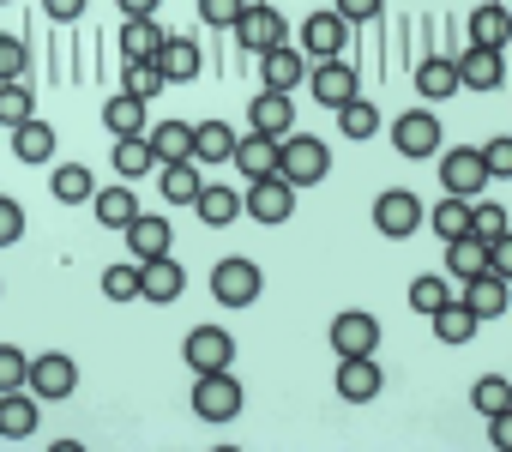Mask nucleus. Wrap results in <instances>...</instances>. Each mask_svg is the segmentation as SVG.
Returning a JSON list of instances; mask_svg holds the SVG:
<instances>
[{"label":"nucleus","mask_w":512,"mask_h":452,"mask_svg":"<svg viewBox=\"0 0 512 452\" xmlns=\"http://www.w3.org/2000/svg\"><path fill=\"white\" fill-rule=\"evenodd\" d=\"M278 175H284L290 187L326 181V175H332V145H326L320 133H284V139H278Z\"/></svg>","instance_id":"nucleus-1"},{"label":"nucleus","mask_w":512,"mask_h":452,"mask_svg":"<svg viewBox=\"0 0 512 452\" xmlns=\"http://www.w3.org/2000/svg\"><path fill=\"white\" fill-rule=\"evenodd\" d=\"M241 404H247V392H241V380H235L229 368L193 374V416H199V422H235Z\"/></svg>","instance_id":"nucleus-2"},{"label":"nucleus","mask_w":512,"mask_h":452,"mask_svg":"<svg viewBox=\"0 0 512 452\" xmlns=\"http://www.w3.org/2000/svg\"><path fill=\"white\" fill-rule=\"evenodd\" d=\"M428 223V211H422V199L410 193V187H386L380 199H374V230L386 236V242H404V236H416Z\"/></svg>","instance_id":"nucleus-3"},{"label":"nucleus","mask_w":512,"mask_h":452,"mask_svg":"<svg viewBox=\"0 0 512 452\" xmlns=\"http://www.w3.org/2000/svg\"><path fill=\"white\" fill-rule=\"evenodd\" d=\"M235 43H241V49H253V55H266V49L290 43V25H284V13H278V7H266V0H247L241 19H235Z\"/></svg>","instance_id":"nucleus-4"},{"label":"nucleus","mask_w":512,"mask_h":452,"mask_svg":"<svg viewBox=\"0 0 512 452\" xmlns=\"http://www.w3.org/2000/svg\"><path fill=\"white\" fill-rule=\"evenodd\" d=\"M260 290H266V278H260V266H253V260H217L211 266V296L223 308H253V302H260Z\"/></svg>","instance_id":"nucleus-5"},{"label":"nucleus","mask_w":512,"mask_h":452,"mask_svg":"<svg viewBox=\"0 0 512 452\" xmlns=\"http://www.w3.org/2000/svg\"><path fill=\"white\" fill-rule=\"evenodd\" d=\"M392 145H398V157H410V163H428V157L446 145V133H440L434 109H404V115L392 121Z\"/></svg>","instance_id":"nucleus-6"},{"label":"nucleus","mask_w":512,"mask_h":452,"mask_svg":"<svg viewBox=\"0 0 512 452\" xmlns=\"http://www.w3.org/2000/svg\"><path fill=\"white\" fill-rule=\"evenodd\" d=\"M241 205H247L253 223H290V217H296V187L272 169V175H260V181L241 193Z\"/></svg>","instance_id":"nucleus-7"},{"label":"nucleus","mask_w":512,"mask_h":452,"mask_svg":"<svg viewBox=\"0 0 512 452\" xmlns=\"http://www.w3.org/2000/svg\"><path fill=\"white\" fill-rule=\"evenodd\" d=\"M73 386H79V362H73V356H61V350L37 356V362L25 368V392H37V404H43V398H49V404H61V398H73Z\"/></svg>","instance_id":"nucleus-8"},{"label":"nucleus","mask_w":512,"mask_h":452,"mask_svg":"<svg viewBox=\"0 0 512 452\" xmlns=\"http://www.w3.org/2000/svg\"><path fill=\"white\" fill-rule=\"evenodd\" d=\"M308 91H314V103H326V109L338 115L350 97H362V79H356V67L338 55V61H314V73H308Z\"/></svg>","instance_id":"nucleus-9"},{"label":"nucleus","mask_w":512,"mask_h":452,"mask_svg":"<svg viewBox=\"0 0 512 452\" xmlns=\"http://www.w3.org/2000/svg\"><path fill=\"white\" fill-rule=\"evenodd\" d=\"M440 181H446V193H458V199H482V187H488L482 151H476V145H452V151H440Z\"/></svg>","instance_id":"nucleus-10"},{"label":"nucleus","mask_w":512,"mask_h":452,"mask_svg":"<svg viewBox=\"0 0 512 452\" xmlns=\"http://www.w3.org/2000/svg\"><path fill=\"white\" fill-rule=\"evenodd\" d=\"M181 356H187L193 374H211V368H229L235 362V338L223 326H193L187 344H181Z\"/></svg>","instance_id":"nucleus-11"},{"label":"nucleus","mask_w":512,"mask_h":452,"mask_svg":"<svg viewBox=\"0 0 512 452\" xmlns=\"http://www.w3.org/2000/svg\"><path fill=\"white\" fill-rule=\"evenodd\" d=\"M350 31H356V25H344L332 7H326V13H308V25H302V49H308L314 61H338V55L350 49Z\"/></svg>","instance_id":"nucleus-12"},{"label":"nucleus","mask_w":512,"mask_h":452,"mask_svg":"<svg viewBox=\"0 0 512 452\" xmlns=\"http://www.w3.org/2000/svg\"><path fill=\"white\" fill-rule=\"evenodd\" d=\"M452 67H458V91H494L500 79H506V55L500 49H458L452 55Z\"/></svg>","instance_id":"nucleus-13"},{"label":"nucleus","mask_w":512,"mask_h":452,"mask_svg":"<svg viewBox=\"0 0 512 452\" xmlns=\"http://www.w3.org/2000/svg\"><path fill=\"white\" fill-rule=\"evenodd\" d=\"M380 338H386V332H380V320H374V314H362V308H350V314H338V320H332V350H338V356H374V350H380Z\"/></svg>","instance_id":"nucleus-14"},{"label":"nucleus","mask_w":512,"mask_h":452,"mask_svg":"<svg viewBox=\"0 0 512 452\" xmlns=\"http://www.w3.org/2000/svg\"><path fill=\"white\" fill-rule=\"evenodd\" d=\"M380 386H386V374L374 356H338V398L344 404H368V398H380Z\"/></svg>","instance_id":"nucleus-15"},{"label":"nucleus","mask_w":512,"mask_h":452,"mask_svg":"<svg viewBox=\"0 0 512 452\" xmlns=\"http://www.w3.org/2000/svg\"><path fill=\"white\" fill-rule=\"evenodd\" d=\"M247 121H253V133L284 139V133H296V97H290V91H266V97H253V103H247Z\"/></svg>","instance_id":"nucleus-16"},{"label":"nucleus","mask_w":512,"mask_h":452,"mask_svg":"<svg viewBox=\"0 0 512 452\" xmlns=\"http://www.w3.org/2000/svg\"><path fill=\"white\" fill-rule=\"evenodd\" d=\"M157 73H163V85H193V79L205 73L199 43H193V37H163V49H157Z\"/></svg>","instance_id":"nucleus-17"},{"label":"nucleus","mask_w":512,"mask_h":452,"mask_svg":"<svg viewBox=\"0 0 512 452\" xmlns=\"http://www.w3.org/2000/svg\"><path fill=\"white\" fill-rule=\"evenodd\" d=\"M121 236H127V254H133V266H145V260H163V254H169V242H175V236H169V217H145V211L127 223Z\"/></svg>","instance_id":"nucleus-18"},{"label":"nucleus","mask_w":512,"mask_h":452,"mask_svg":"<svg viewBox=\"0 0 512 452\" xmlns=\"http://www.w3.org/2000/svg\"><path fill=\"white\" fill-rule=\"evenodd\" d=\"M181 290H187V272H181V266H175L169 254H163V260H145V266H139V296H145V302L169 308V302H175Z\"/></svg>","instance_id":"nucleus-19"},{"label":"nucleus","mask_w":512,"mask_h":452,"mask_svg":"<svg viewBox=\"0 0 512 452\" xmlns=\"http://www.w3.org/2000/svg\"><path fill=\"white\" fill-rule=\"evenodd\" d=\"M37 434V392H0V440H31Z\"/></svg>","instance_id":"nucleus-20"},{"label":"nucleus","mask_w":512,"mask_h":452,"mask_svg":"<svg viewBox=\"0 0 512 452\" xmlns=\"http://www.w3.org/2000/svg\"><path fill=\"white\" fill-rule=\"evenodd\" d=\"M506 284H512V278L476 272V278L464 284V308H470L476 320H500V314H506V302H512V296H506Z\"/></svg>","instance_id":"nucleus-21"},{"label":"nucleus","mask_w":512,"mask_h":452,"mask_svg":"<svg viewBox=\"0 0 512 452\" xmlns=\"http://www.w3.org/2000/svg\"><path fill=\"white\" fill-rule=\"evenodd\" d=\"M260 73H266V91H296V85L308 79V67H302V49H290V43L266 49V55H260Z\"/></svg>","instance_id":"nucleus-22"},{"label":"nucleus","mask_w":512,"mask_h":452,"mask_svg":"<svg viewBox=\"0 0 512 452\" xmlns=\"http://www.w3.org/2000/svg\"><path fill=\"white\" fill-rule=\"evenodd\" d=\"M55 145H61V139H55V127H49L43 115H31L25 127H13V157H19V163H31V169H37V163H49V157H55Z\"/></svg>","instance_id":"nucleus-23"},{"label":"nucleus","mask_w":512,"mask_h":452,"mask_svg":"<svg viewBox=\"0 0 512 452\" xmlns=\"http://www.w3.org/2000/svg\"><path fill=\"white\" fill-rule=\"evenodd\" d=\"M229 163H241V175H247V181H260V175H272V169H278V139L247 133V139H235Z\"/></svg>","instance_id":"nucleus-24"},{"label":"nucleus","mask_w":512,"mask_h":452,"mask_svg":"<svg viewBox=\"0 0 512 452\" xmlns=\"http://www.w3.org/2000/svg\"><path fill=\"white\" fill-rule=\"evenodd\" d=\"M416 97H458V67H452V55H422L416 61Z\"/></svg>","instance_id":"nucleus-25"},{"label":"nucleus","mask_w":512,"mask_h":452,"mask_svg":"<svg viewBox=\"0 0 512 452\" xmlns=\"http://www.w3.org/2000/svg\"><path fill=\"white\" fill-rule=\"evenodd\" d=\"M428 320H434V338H440V344H470V338H476V326H482V320H476V314L464 308V296L440 302V308H434Z\"/></svg>","instance_id":"nucleus-26"},{"label":"nucleus","mask_w":512,"mask_h":452,"mask_svg":"<svg viewBox=\"0 0 512 452\" xmlns=\"http://www.w3.org/2000/svg\"><path fill=\"white\" fill-rule=\"evenodd\" d=\"M91 205H97V223H103V230H127V223L139 217V193H133V187H97Z\"/></svg>","instance_id":"nucleus-27"},{"label":"nucleus","mask_w":512,"mask_h":452,"mask_svg":"<svg viewBox=\"0 0 512 452\" xmlns=\"http://www.w3.org/2000/svg\"><path fill=\"white\" fill-rule=\"evenodd\" d=\"M109 157H115V175H121V181H139V175H151V169H157V151H151V139H145V133L115 139V151H109Z\"/></svg>","instance_id":"nucleus-28"},{"label":"nucleus","mask_w":512,"mask_h":452,"mask_svg":"<svg viewBox=\"0 0 512 452\" xmlns=\"http://www.w3.org/2000/svg\"><path fill=\"white\" fill-rule=\"evenodd\" d=\"M476 272H488V242H482V236H458V242H446V278L470 284Z\"/></svg>","instance_id":"nucleus-29"},{"label":"nucleus","mask_w":512,"mask_h":452,"mask_svg":"<svg viewBox=\"0 0 512 452\" xmlns=\"http://www.w3.org/2000/svg\"><path fill=\"white\" fill-rule=\"evenodd\" d=\"M163 37H169V31H163L157 19H127V25H121V55H127V61H157Z\"/></svg>","instance_id":"nucleus-30"},{"label":"nucleus","mask_w":512,"mask_h":452,"mask_svg":"<svg viewBox=\"0 0 512 452\" xmlns=\"http://www.w3.org/2000/svg\"><path fill=\"white\" fill-rule=\"evenodd\" d=\"M145 139H151L157 163H187V157H193V127H187V121H157Z\"/></svg>","instance_id":"nucleus-31"},{"label":"nucleus","mask_w":512,"mask_h":452,"mask_svg":"<svg viewBox=\"0 0 512 452\" xmlns=\"http://www.w3.org/2000/svg\"><path fill=\"white\" fill-rule=\"evenodd\" d=\"M235 151V127L229 121H199L193 127V163H229Z\"/></svg>","instance_id":"nucleus-32"},{"label":"nucleus","mask_w":512,"mask_h":452,"mask_svg":"<svg viewBox=\"0 0 512 452\" xmlns=\"http://www.w3.org/2000/svg\"><path fill=\"white\" fill-rule=\"evenodd\" d=\"M157 187H163L169 205H193L205 181H199V169H193V157H187V163H157Z\"/></svg>","instance_id":"nucleus-33"},{"label":"nucleus","mask_w":512,"mask_h":452,"mask_svg":"<svg viewBox=\"0 0 512 452\" xmlns=\"http://www.w3.org/2000/svg\"><path fill=\"white\" fill-rule=\"evenodd\" d=\"M464 31H470L476 49H506V0H488V7H476Z\"/></svg>","instance_id":"nucleus-34"},{"label":"nucleus","mask_w":512,"mask_h":452,"mask_svg":"<svg viewBox=\"0 0 512 452\" xmlns=\"http://www.w3.org/2000/svg\"><path fill=\"white\" fill-rule=\"evenodd\" d=\"M193 211H199V223L223 230V223H235V217H241V193H235V187H199Z\"/></svg>","instance_id":"nucleus-35"},{"label":"nucleus","mask_w":512,"mask_h":452,"mask_svg":"<svg viewBox=\"0 0 512 452\" xmlns=\"http://www.w3.org/2000/svg\"><path fill=\"white\" fill-rule=\"evenodd\" d=\"M49 193H55L61 205H91V193H97V175H91L85 163H61V169H55V181H49Z\"/></svg>","instance_id":"nucleus-36"},{"label":"nucleus","mask_w":512,"mask_h":452,"mask_svg":"<svg viewBox=\"0 0 512 452\" xmlns=\"http://www.w3.org/2000/svg\"><path fill=\"white\" fill-rule=\"evenodd\" d=\"M31 115H37V97H31V85H25V79H7V85H0V127L13 133V127H25Z\"/></svg>","instance_id":"nucleus-37"},{"label":"nucleus","mask_w":512,"mask_h":452,"mask_svg":"<svg viewBox=\"0 0 512 452\" xmlns=\"http://www.w3.org/2000/svg\"><path fill=\"white\" fill-rule=\"evenodd\" d=\"M103 127H109L115 139L145 133V103H139V97H127V91H121V97H109V103H103Z\"/></svg>","instance_id":"nucleus-38"},{"label":"nucleus","mask_w":512,"mask_h":452,"mask_svg":"<svg viewBox=\"0 0 512 452\" xmlns=\"http://www.w3.org/2000/svg\"><path fill=\"white\" fill-rule=\"evenodd\" d=\"M338 133H344V139H374V133H380V109H374L368 97H350V103L338 109Z\"/></svg>","instance_id":"nucleus-39"},{"label":"nucleus","mask_w":512,"mask_h":452,"mask_svg":"<svg viewBox=\"0 0 512 452\" xmlns=\"http://www.w3.org/2000/svg\"><path fill=\"white\" fill-rule=\"evenodd\" d=\"M470 236H482V242H506L512 236V223H506V205H494V199H470Z\"/></svg>","instance_id":"nucleus-40"},{"label":"nucleus","mask_w":512,"mask_h":452,"mask_svg":"<svg viewBox=\"0 0 512 452\" xmlns=\"http://www.w3.org/2000/svg\"><path fill=\"white\" fill-rule=\"evenodd\" d=\"M434 230H440V242H458V236H470V199L446 193V199L434 205Z\"/></svg>","instance_id":"nucleus-41"},{"label":"nucleus","mask_w":512,"mask_h":452,"mask_svg":"<svg viewBox=\"0 0 512 452\" xmlns=\"http://www.w3.org/2000/svg\"><path fill=\"white\" fill-rule=\"evenodd\" d=\"M157 91H163V73H157V61H127V97L151 103Z\"/></svg>","instance_id":"nucleus-42"},{"label":"nucleus","mask_w":512,"mask_h":452,"mask_svg":"<svg viewBox=\"0 0 512 452\" xmlns=\"http://www.w3.org/2000/svg\"><path fill=\"white\" fill-rule=\"evenodd\" d=\"M440 302H452V284H446V278H434V272H428V278H416V284H410V308H416V314H434Z\"/></svg>","instance_id":"nucleus-43"},{"label":"nucleus","mask_w":512,"mask_h":452,"mask_svg":"<svg viewBox=\"0 0 512 452\" xmlns=\"http://www.w3.org/2000/svg\"><path fill=\"white\" fill-rule=\"evenodd\" d=\"M470 404H476L482 416H500V410H506V374H482V380L470 386Z\"/></svg>","instance_id":"nucleus-44"},{"label":"nucleus","mask_w":512,"mask_h":452,"mask_svg":"<svg viewBox=\"0 0 512 452\" xmlns=\"http://www.w3.org/2000/svg\"><path fill=\"white\" fill-rule=\"evenodd\" d=\"M103 296H109V302H133V296H139V266H133V260H127V266H109V272H103Z\"/></svg>","instance_id":"nucleus-45"},{"label":"nucleus","mask_w":512,"mask_h":452,"mask_svg":"<svg viewBox=\"0 0 512 452\" xmlns=\"http://www.w3.org/2000/svg\"><path fill=\"white\" fill-rule=\"evenodd\" d=\"M241 7H247V0H199V19H205L211 31H235Z\"/></svg>","instance_id":"nucleus-46"},{"label":"nucleus","mask_w":512,"mask_h":452,"mask_svg":"<svg viewBox=\"0 0 512 452\" xmlns=\"http://www.w3.org/2000/svg\"><path fill=\"white\" fill-rule=\"evenodd\" d=\"M25 67H31V49H25L19 37H0V85H7V79H25Z\"/></svg>","instance_id":"nucleus-47"},{"label":"nucleus","mask_w":512,"mask_h":452,"mask_svg":"<svg viewBox=\"0 0 512 452\" xmlns=\"http://www.w3.org/2000/svg\"><path fill=\"white\" fill-rule=\"evenodd\" d=\"M476 151H482L488 181H506V175H512V139H488V145H476Z\"/></svg>","instance_id":"nucleus-48"},{"label":"nucleus","mask_w":512,"mask_h":452,"mask_svg":"<svg viewBox=\"0 0 512 452\" xmlns=\"http://www.w3.org/2000/svg\"><path fill=\"white\" fill-rule=\"evenodd\" d=\"M25 350H13V344H0V392H19L25 386Z\"/></svg>","instance_id":"nucleus-49"},{"label":"nucleus","mask_w":512,"mask_h":452,"mask_svg":"<svg viewBox=\"0 0 512 452\" xmlns=\"http://www.w3.org/2000/svg\"><path fill=\"white\" fill-rule=\"evenodd\" d=\"M19 236H25V205L0 193V248H13Z\"/></svg>","instance_id":"nucleus-50"},{"label":"nucleus","mask_w":512,"mask_h":452,"mask_svg":"<svg viewBox=\"0 0 512 452\" xmlns=\"http://www.w3.org/2000/svg\"><path fill=\"white\" fill-rule=\"evenodd\" d=\"M344 25H374L380 13H386V0H338V7H332Z\"/></svg>","instance_id":"nucleus-51"},{"label":"nucleus","mask_w":512,"mask_h":452,"mask_svg":"<svg viewBox=\"0 0 512 452\" xmlns=\"http://www.w3.org/2000/svg\"><path fill=\"white\" fill-rule=\"evenodd\" d=\"M43 19L49 25H79L85 19V0H43Z\"/></svg>","instance_id":"nucleus-52"},{"label":"nucleus","mask_w":512,"mask_h":452,"mask_svg":"<svg viewBox=\"0 0 512 452\" xmlns=\"http://www.w3.org/2000/svg\"><path fill=\"white\" fill-rule=\"evenodd\" d=\"M115 7H121V19H157L163 0H115Z\"/></svg>","instance_id":"nucleus-53"},{"label":"nucleus","mask_w":512,"mask_h":452,"mask_svg":"<svg viewBox=\"0 0 512 452\" xmlns=\"http://www.w3.org/2000/svg\"><path fill=\"white\" fill-rule=\"evenodd\" d=\"M506 440H512V422H506V410H500V416H488V446L500 452Z\"/></svg>","instance_id":"nucleus-54"},{"label":"nucleus","mask_w":512,"mask_h":452,"mask_svg":"<svg viewBox=\"0 0 512 452\" xmlns=\"http://www.w3.org/2000/svg\"><path fill=\"white\" fill-rule=\"evenodd\" d=\"M0 296H7V284H0Z\"/></svg>","instance_id":"nucleus-55"},{"label":"nucleus","mask_w":512,"mask_h":452,"mask_svg":"<svg viewBox=\"0 0 512 452\" xmlns=\"http://www.w3.org/2000/svg\"><path fill=\"white\" fill-rule=\"evenodd\" d=\"M0 7H7V0H0Z\"/></svg>","instance_id":"nucleus-56"}]
</instances>
